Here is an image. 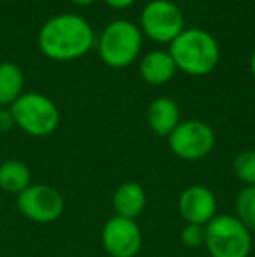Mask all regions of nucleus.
<instances>
[{
	"label": "nucleus",
	"mask_w": 255,
	"mask_h": 257,
	"mask_svg": "<svg viewBox=\"0 0 255 257\" xmlns=\"http://www.w3.org/2000/svg\"><path fill=\"white\" fill-rule=\"evenodd\" d=\"M14 124L32 137H48L60 124V110L51 98L41 93H23L11 105Z\"/></svg>",
	"instance_id": "5"
},
{
	"label": "nucleus",
	"mask_w": 255,
	"mask_h": 257,
	"mask_svg": "<svg viewBox=\"0 0 255 257\" xmlns=\"http://www.w3.org/2000/svg\"><path fill=\"white\" fill-rule=\"evenodd\" d=\"M105 4H109L110 7H116V9H124V7L131 6L135 0H103Z\"/></svg>",
	"instance_id": "20"
},
{
	"label": "nucleus",
	"mask_w": 255,
	"mask_h": 257,
	"mask_svg": "<svg viewBox=\"0 0 255 257\" xmlns=\"http://www.w3.org/2000/svg\"><path fill=\"white\" fill-rule=\"evenodd\" d=\"M28 186H32V173L23 161L6 159L0 165V189L18 196Z\"/></svg>",
	"instance_id": "14"
},
{
	"label": "nucleus",
	"mask_w": 255,
	"mask_h": 257,
	"mask_svg": "<svg viewBox=\"0 0 255 257\" xmlns=\"http://www.w3.org/2000/svg\"><path fill=\"white\" fill-rule=\"evenodd\" d=\"M170 56L177 70L189 75H206L217 67L220 49L215 37L201 28H187L170 42Z\"/></svg>",
	"instance_id": "2"
},
{
	"label": "nucleus",
	"mask_w": 255,
	"mask_h": 257,
	"mask_svg": "<svg viewBox=\"0 0 255 257\" xmlns=\"http://www.w3.org/2000/svg\"><path fill=\"white\" fill-rule=\"evenodd\" d=\"M170 149L184 161H199L215 147V132L210 124L197 119L184 121L168 137Z\"/></svg>",
	"instance_id": "6"
},
{
	"label": "nucleus",
	"mask_w": 255,
	"mask_h": 257,
	"mask_svg": "<svg viewBox=\"0 0 255 257\" xmlns=\"http://www.w3.org/2000/svg\"><path fill=\"white\" fill-rule=\"evenodd\" d=\"M236 217L239 222L255 233V186H245L236 198Z\"/></svg>",
	"instance_id": "16"
},
{
	"label": "nucleus",
	"mask_w": 255,
	"mask_h": 257,
	"mask_svg": "<svg viewBox=\"0 0 255 257\" xmlns=\"http://www.w3.org/2000/svg\"><path fill=\"white\" fill-rule=\"evenodd\" d=\"M142 243V229L133 219L114 215L102 229V245L110 257H135Z\"/></svg>",
	"instance_id": "9"
},
{
	"label": "nucleus",
	"mask_w": 255,
	"mask_h": 257,
	"mask_svg": "<svg viewBox=\"0 0 255 257\" xmlns=\"http://www.w3.org/2000/svg\"><path fill=\"white\" fill-rule=\"evenodd\" d=\"M95 44L91 25L77 14H58L48 20L39 32V48L48 58L70 61L84 56Z\"/></svg>",
	"instance_id": "1"
},
{
	"label": "nucleus",
	"mask_w": 255,
	"mask_h": 257,
	"mask_svg": "<svg viewBox=\"0 0 255 257\" xmlns=\"http://www.w3.org/2000/svg\"><path fill=\"white\" fill-rule=\"evenodd\" d=\"M178 212L185 224L204 227L217 215V198L210 187L194 184L182 191L178 198Z\"/></svg>",
	"instance_id": "10"
},
{
	"label": "nucleus",
	"mask_w": 255,
	"mask_h": 257,
	"mask_svg": "<svg viewBox=\"0 0 255 257\" xmlns=\"http://www.w3.org/2000/svg\"><path fill=\"white\" fill-rule=\"evenodd\" d=\"M204 247L211 257H248L252 233L236 215H215L204 226Z\"/></svg>",
	"instance_id": "3"
},
{
	"label": "nucleus",
	"mask_w": 255,
	"mask_h": 257,
	"mask_svg": "<svg viewBox=\"0 0 255 257\" xmlns=\"http://www.w3.org/2000/svg\"><path fill=\"white\" fill-rule=\"evenodd\" d=\"M112 206L116 215L124 217V219H133L142 215V212L147 206V194L145 189L138 182H123L112 196Z\"/></svg>",
	"instance_id": "11"
},
{
	"label": "nucleus",
	"mask_w": 255,
	"mask_h": 257,
	"mask_svg": "<svg viewBox=\"0 0 255 257\" xmlns=\"http://www.w3.org/2000/svg\"><path fill=\"white\" fill-rule=\"evenodd\" d=\"M25 75L23 70L13 61L0 63V105H13L23 95Z\"/></svg>",
	"instance_id": "15"
},
{
	"label": "nucleus",
	"mask_w": 255,
	"mask_h": 257,
	"mask_svg": "<svg viewBox=\"0 0 255 257\" xmlns=\"http://www.w3.org/2000/svg\"><path fill=\"white\" fill-rule=\"evenodd\" d=\"M250 70H252L253 77H255V51L252 54V58H250Z\"/></svg>",
	"instance_id": "22"
},
{
	"label": "nucleus",
	"mask_w": 255,
	"mask_h": 257,
	"mask_svg": "<svg viewBox=\"0 0 255 257\" xmlns=\"http://www.w3.org/2000/svg\"><path fill=\"white\" fill-rule=\"evenodd\" d=\"M18 210L32 222L49 224L62 217L65 210L63 196L49 184H32L16 200Z\"/></svg>",
	"instance_id": "8"
},
{
	"label": "nucleus",
	"mask_w": 255,
	"mask_h": 257,
	"mask_svg": "<svg viewBox=\"0 0 255 257\" xmlns=\"http://www.w3.org/2000/svg\"><path fill=\"white\" fill-rule=\"evenodd\" d=\"M74 4H77V6H89V4H93L95 0H72Z\"/></svg>",
	"instance_id": "21"
},
{
	"label": "nucleus",
	"mask_w": 255,
	"mask_h": 257,
	"mask_svg": "<svg viewBox=\"0 0 255 257\" xmlns=\"http://www.w3.org/2000/svg\"><path fill=\"white\" fill-rule=\"evenodd\" d=\"M177 72L173 58L168 51H150L140 63V75L149 84H164Z\"/></svg>",
	"instance_id": "13"
},
{
	"label": "nucleus",
	"mask_w": 255,
	"mask_h": 257,
	"mask_svg": "<svg viewBox=\"0 0 255 257\" xmlns=\"http://www.w3.org/2000/svg\"><path fill=\"white\" fill-rule=\"evenodd\" d=\"M14 126V119L13 114H11V108H2L0 110V132H9Z\"/></svg>",
	"instance_id": "19"
},
{
	"label": "nucleus",
	"mask_w": 255,
	"mask_h": 257,
	"mask_svg": "<svg viewBox=\"0 0 255 257\" xmlns=\"http://www.w3.org/2000/svg\"><path fill=\"white\" fill-rule=\"evenodd\" d=\"M140 25L154 42H171L184 32V14L170 0H152L143 7Z\"/></svg>",
	"instance_id": "7"
},
{
	"label": "nucleus",
	"mask_w": 255,
	"mask_h": 257,
	"mask_svg": "<svg viewBox=\"0 0 255 257\" xmlns=\"http://www.w3.org/2000/svg\"><path fill=\"white\" fill-rule=\"evenodd\" d=\"M232 170L239 182L255 186V151H241L232 161Z\"/></svg>",
	"instance_id": "17"
},
{
	"label": "nucleus",
	"mask_w": 255,
	"mask_h": 257,
	"mask_svg": "<svg viewBox=\"0 0 255 257\" xmlns=\"http://www.w3.org/2000/svg\"><path fill=\"white\" fill-rule=\"evenodd\" d=\"M142 49V30L128 20H116L103 28L98 39V53L103 63L124 68L135 61Z\"/></svg>",
	"instance_id": "4"
},
{
	"label": "nucleus",
	"mask_w": 255,
	"mask_h": 257,
	"mask_svg": "<svg viewBox=\"0 0 255 257\" xmlns=\"http://www.w3.org/2000/svg\"><path fill=\"white\" fill-rule=\"evenodd\" d=\"M180 240L185 247H201V245H204V227L196 226V224H185V227L180 233Z\"/></svg>",
	"instance_id": "18"
},
{
	"label": "nucleus",
	"mask_w": 255,
	"mask_h": 257,
	"mask_svg": "<svg viewBox=\"0 0 255 257\" xmlns=\"http://www.w3.org/2000/svg\"><path fill=\"white\" fill-rule=\"evenodd\" d=\"M147 122L150 130L159 137H170L171 132L180 124V108L177 102L166 96H159L149 105Z\"/></svg>",
	"instance_id": "12"
}]
</instances>
